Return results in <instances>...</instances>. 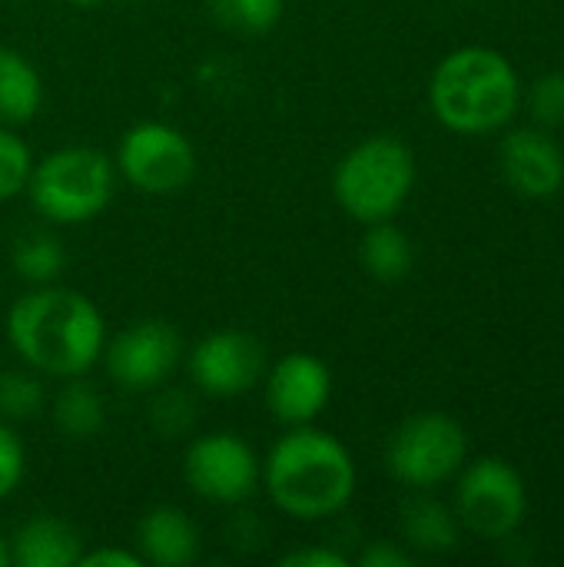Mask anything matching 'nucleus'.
I'll return each instance as SVG.
<instances>
[{
    "instance_id": "1",
    "label": "nucleus",
    "mask_w": 564,
    "mask_h": 567,
    "mask_svg": "<svg viewBox=\"0 0 564 567\" xmlns=\"http://www.w3.org/2000/svg\"><path fill=\"white\" fill-rule=\"evenodd\" d=\"M7 342L40 379L86 375L106 346V322L96 302L60 282L30 286L7 312Z\"/></svg>"
},
{
    "instance_id": "2",
    "label": "nucleus",
    "mask_w": 564,
    "mask_h": 567,
    "mask_svg": "<svg viewBox=\"0 0 564 567\" xmlns=\"http://www.w3.org/2000/svg\"><path fill=\"white\" fill-rule=\"evenodd\" d=\"M359 472L352 452L316 425H293L263 458L259 488L293 522H326L356 498Z\"/></svg>"
},
{
    "instance_id": "3",
    "label": "nucleus",
    "mask_w": 564,
    "mask_h": 567,
    "mask_svg": "<svg viewBox=\"0 0 564 567\" xmlns=\"http://www.w3.org/2000/svg\"><path fill=\"white\" fill-rule=\"evenodd\" d=\"M522 103V83L505 53L492 47H459L432 70L429 106L435 120L462 136L502 130Z\"/></svg>"
},
{
    "instance_id": "4",
    "label": "nucleus",
    "mask_w": 564,
    "mask_h": 567,
    "mask_svg": "<svg viewBox=\"0 0 564 567\" xmlns=\"http://www.w3.org/2000/svg\"><path fill=\"white\" fill-rule=\"evenodd\" d=\"M416 186V156L406 140L376 133L356 143L332 169V196L339 209L362 223L396 219Z\"/></svg>"
},
{
    "instance_id": "5",
    "label": "nucleus",
    "mask_w": 564,
    "mask_h": 567,
    "mask_svg": "<svg viewBox=\"0 0 564 567\" xmlns=\"http://www.w3.org/2000/svg\"><path fill=\"white\" fill-rule=\"evenodd\" d=\"M116 193V166L96 146H60L33 159L27 193L30 206L50 226H80L96 219Z\"/></svg>"
},
{
    "instance_id": "6",
    "label": "nucleus",
    "mask_w": 564,
    "mask_h": 567,
    "mask_svg": "<svg viewBox=\"0 0 564 567\" xmlns=\"http://www.w3.org/2000/svg\"><path fill=\"white\" fill-rule=\"evenodd\" d=\"M465 455L469 439L452 415L419 412L392 432L386 445V468L399 485L425 492L459 475Z\"/></svg>"
},
{
    "instance_id": "7",
    "label": "nucleus",
    "mask_w": 564,
    "mask_h": 567,
    "mask_svg": "<svg viewBox=\"0 0 564 567\" xmlns=\"http://www.w3.org/2000/svg\"><path fill=\"white\" fill-rule=\"evenodd\" d=\"M113 166L116 176H123L136 193L173 196L196 179L199 159L183 130L160 120H143L120 136Z\"/></svg>"
},
{
    "instance_id": "8",
    "label": "nucleus",
    "mask_w": 564,
    "mask_h": 567,
    "mask_svg": "<svg viewBox=\"0 0 564 567\" xmlns=\"http://www.w3.org/2000/svg\"><path fill=\"white\" fill-rule=\"evenodd\" d=\"M183 482L206 505H243L259 492L263 458L236 432H206L183 452Z\"/></svg>"
},
{
    "instance_id": "9",
    "label": "nucleus",
    "mask_w": 564,
    "mask_h": 567,
    "mask_svg": "<svg viewBox=\"0 0 564 567\" xmlns=\"http://www.w3.org/2000/svg\"><path fill=\"white\" fill-rule=\"evenodd\" d=\"M529 512V492L515 465L505 458H475L455 488V515L459 522L489 542H502L515 535Z\"/></svg>"
},
{
    "instance_id": "10",
    "label": "nucleus",
    "mask_w": 564,
    "mask_h": 567,
    "mask_svg": "<svg viewBox=\"0 0 564 567\" xmlns=\"http://www.w3.org/2000/svg\"><path fill=\"white\" fill-rule=\"evenodd\" d=\"M183 359V339L176 326L163 319H140L120 329L113 339L106 336L103 346V369L110 382L123 392H156L170 382Z\"/></svg>"
},
{
    "instance_id": "11",
    "label": "nucleus",
    "mask_w": 564,
    "mask_h": 567,
    "mask_svg": "<svg viewBox=\"0 0 564 567\" xmlns=\"http://www.w3.org/2000/svg\"><path fill=\"white\" fill-rule=\"evenodd\" d=\"M186 369H189L193 385L203 395L236 399V395L253 392L263 382L269 362L256 336L243 329H216L189 349Z\"/></svg>"
},
{
    "instance_id": "12",
    "label": "nucleus",
    "mask_w": 564,
    "mask_h": 567,
    "mask_svg": "<svg viewBox=\"0 0 564 567\" xmlns=\"http://www.w3.org/2000/svg\"><path fill=\"white\" fill-rule=\"evenodd\" d=\"M263 395L279 425H312L332 399V372L312 352H289L266 369Z\"/></svg>"
},
{
    "instance_id": "13",
    "label": "nucleus",
    "mask_w": 564,
    "mask_h": 567,
    "mask_svg": "<svg viewBox=\"0 0 564 567\" xmlns=\"http://www.w3.org/2000/svg\"><path fill=\"white\" fill-rule=\"evenodd\" d=\"M509 186L525 199H548L564 186V156L545 126H522L499 150Z\"/></svg>"
},
{
    "instance_id": "14",
    "label": "nucleus",
    "mask_w": 564,
    "mask_h": 567,
    "mask_svg": "<svg viewBox=\"0 0 564 567\" xmlns=\"http://www.w3.org/2000/svg\"><path fill=\"white\" fill-rule=\"evenodd\" d=\"M136 555L150 567H189L199 558V532L176 505H153L136 522Z\"/></svg>"
},
{
    "instance_id": "15",
    "label": "nucleus",
    "mask_w": 564,
    "mask_h": 567,
    "mask_svg": "<svg viewBox=\"0 0 564 567\" xmlns=\"http://www.w3.org/2000/svg\"><path fill=\"white\" fill-rule=\"evenodd\" d=\"M13 567H76L83 555L80 532L57 515H33L7 538Z\"/></svg>"
},
{
    "instance_id": "16",
    "label": "nucleus",
    "mask_w": 564,
    "mask_h": 567,
    "mask_svg": "<svg viewBox=\"0 0 564 567\" xmlns=\"http://www.w3.org/2000/svg\"><path fill=\"white\" fill-rule=\"evenodd\" d=\"M43 106V80L30 56L13 47H0V123L27 126Z\"/></svg>"
},
{
    "instance_id": "17",
    "label": "nucleus",
    "mask_w": 564,
    "mask_h": 567,
    "mask_svg": "<svg viewBox=\"0 0 564 567\" xmlns=\"http://www.w3.org/2000/svg\"><path fill=\"white\" fill-rule=\"evenodd\" d=\"M50 419L53 425L73 439V442H86L96 439L106 425V402L103 395L83 379H63V385L57 389L53 402H50Z\"/></svg>"
},
{
    "instance_id": "18",
    "label": "nucleus",
    "mask_w": 564,
    "mask_h": 567,
    "mask_svg": "<svg viewBox=\"0 0 564 567\" xmlns=\"http://www.w3.org/2000/svg\"><path fill=\"white\" fill-rule=\"evenodd\" d=\"M359 262L376 282L392 286L412 272L416 249H412V239L392 219H386V223L366 226V236L359 243Z\"/></svg>"
},
{
    "instance_id": "19",
    "label": "nucleus",
    "mask_w": 564,
    "mask_h": 567,
    "mask_svg": "<svg viewBox=\"0 0 564 567\" xmlns=\"http://www.w3.org/2000/svg\"><path fill=\"white\" fill-rule=\"evenodd\" d=\"M399 528H402V538L409 548L425 551V555H442V551H452L459 545L462 522L442 502L422 495V498L406 502Z\"/></svg>"
},
{
    "instance_id": "20",
    "label": "nucleus",
    "mask_w": 564,
    "mask_h": 567,
    "mask_svg": "<svg viewBox=\"0 0 564 567\" xmlns=\"http://www.w3.org/2000/svg\"><path fill=\"white\" fill-rule=\"evenodd\" d=\"M10 266L27 286H50L66 269V249L63 239L50 229H30L20 233L10 246Z\"/></svg>"
},
{
    "instance_id": "21",
    "label": "nucleus",
    "mask_w": 564,
    "mask_h": 567,
    "mask_svg": "<svg viewBox=\"0 0 564 567\" xmlns=\"http://www.w3.org/2000/svg\"><path fill=\"white\" fill-rule=\"evenodd\" d=\"M213 20L233 33H269L286 10V0H206Z\"/></svg>"
},
{
    "instance_id": "22",
    "label": "nucleus",
    "mask_w": 564,
    "mask_h": 567,
    "mask_svg": "<svg viewBox=\"0 0 564 567\" xmlns=\"http://www.w3.org/2000/svg\"><path fill=\"white\" fill-rule=\"evenodd\" d=\"M47 409V389L33 369H7L0 372V419L27 422Z\"/></svg>"
},
{
    "instance_id": "23",
    "label": "nucleus",
    "mask_w": 564,
    "mask_h": 567,
    "mask_svg": "<svg viewBox=\"0 0 564 567\" xmlns=\"http://www.w3.org/2000/svg\"><path fill=\"white\" fill-rule=\"evenodd\" d=\"M33 169V153L13 126L0 123V203H10L27 193Z\"/></svg>"
},
{
    "instance_id": "24",
    "label": "nucleus",
    "mask_w": 564,
    "mask_h": 567,
    "mask_svg": "<svg viewBox=\"0 0 564 567\" xmlns=\"http://www.w3.org/2000/svg\"><path fill=\"white\" fill-rule=\"evenodd\" d=\"M196 422V402L183 389H156V399L150 405V425L160 439H180Z\"/></svg>"
},
{
    "instance_id": "25",
    "label": "nucleus",
    "mask_w": 564,
    "mask_h": 567,
    "mask_svg": "<svg viewBox=\"0 0 564 567\" xmlns=\"http://www.w3.org/2000/svg\"><path fill=\"white\" fill-rule=\"evenodd\" d=\"M529 110L539 126H564V73H545L532 83Z\"/></svg>"
},
{
    "instance_id": "26",
    "label": "nucleus",
    "mask_w": 564,
    "mask_h": 567,
    "mask_svg": "<svg viewBox=\"0 0 564 567\" xmlns=\"http://www.w3.org/2000/svg\"><path fill=\"white\" fill-rule=\"evenodd\" d=\"M27 475V449L20 435L10 429L7 419H0V502L10 498Z\"/></svg>"
},
{
    "instance_id": "27",
    "label": "nucleus",
    "mask_w": 564,
    "mask_h": 567,
    "mask_svg": "<svg viewBox=\"0 0 564 567\" xmlns=\"http://www.w3.org/2000/svg\"><path fill=\"white\" fill-rule=\"evenodd\" d=\"M283 567H349V558L336 548L326 545H306V548H293L289 555L279 558Z\"/></svg>"
},
{
    "instance_id": "28",
    "label": "nucleus",
    "mask_w": 564,
    "mask_h": 567,
    "mask_svg": "<svg viewBox=\"0 0 564 567\" xmlns=\"http://www.w3.org/2000/svg\"><path fill=\"white\" fill-rule=\"evenodd\" d=\"M76 567H143V558L136 555V548H120V545H96V548H83L80 565Z\"/></svg>"
},
{
    "instance_id": "29",
    "label": "nucleus",
    "mask_w": 564,
    "mask_h": 567,
    "mask_svg": "<svg viewBox=\"0 0 564 567\" xmlns=\"http://www.w3.org/2000/svg\"><path fill=\"white\" fill-rule=\"evenodd\" d=\"M362 567H409L412 555L406 548H399L396 542H369L359 555Z\"/></svg>"
},
{
    "instance_id": "30",
    "label": "nucleus",
    "mask_w": 564,
    "mask_h": 567,
    "mask_svg": "<svg viewBox=\"0 0 564 567\" xmlns=\"http://www.w3.org/2000/svg\"><path fill=\"white\" fill-rule=\"evenodd\" d=\"M0 567H10V545L3 535H0Z\"/></svg>"
},
{
    "instance_id": "31",
    "label": "nucleus",
    "mask_w": 564,
    "mask_h": 567,
    "mask_svg": "<svg viewBox=\"0 0 564 567\" xmlns=\"http://www.w3.org/2000/svg\"><path fill=\"white\" fill-rule=\"evenodd\" d=\"M66 3H73V7H93V3H100V0H66Z\"/></svg>"
}]
</instances>
